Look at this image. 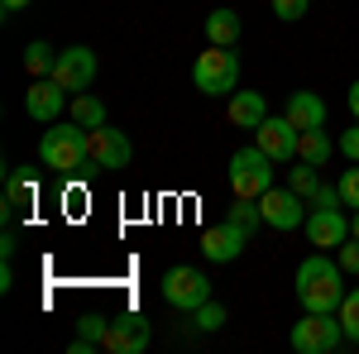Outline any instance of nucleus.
Wrapping results in <instances>:
<instances>
[{
    "mask_svg": "<svg viewBox=\"0 0 359 354\" xmlns=\"http://www.w3.org/2000/svg\"><path fill=\"white\" fill-rule=\"evenodd\" d=\"M350 225H355V240H359V211H355V220H350Z\"/></svg>",
    "mask_w": 359,
    "mask_h": 354,
    "instance_id": "37",
    "label": "nucleus"
},
{
    "mask_svg": "<svg viewBox=\"0 0 359 354\" xmlns=\"http://www.w3.org/2000/svg\"><path fill=\"white\" fill-rule=\"evenodd\" d=\"M350 235H355V225L345 220L340 206H311V216H306V240L316 249H340Z\"/></svg>",
    "mask_w": 359,
    "mask_h": 354,
    "instance_id": "8",
    "label": "nucleus"
},
{
    "mask_svg": "<svg viewBox=\"0 0 359 354\" xmlns=\"http://www.w3.org/2000/svg\"><path fill=\"white\" fill-rule=\"evenodd\" d=\"M34 177H29V168H10V177H5V220L20 216V206H34Z\"/></svg>",
    "mask_w": 359,
    "mask_h": 354,
    "instance_id": "17",
    "label": "nucleus"
},
{
    "mask_svg": "<svg viewBox=\"0 0 359 354\" xmlns=\"http://www.w3.org/2000/svg\"><path fill=\"white\" fill-rule=\"evenodd\" d=\"M331 154H335V144H331L326 130H302V139H297V163L326 168V163H331Z\"/></svg>",
    "mask_w": 359,
    "mask_h": 354,
    "instance_id": "19",
    "label": "nucleus"
},
{
    "mask_svg": "<svg viewBox=\"0 0 359 354\" xmlns=\"http://www.w3.org/2000/svg\"><path fill=\"white\" fill-rule=\"evenodd\" d=\"M15 287V268H10V259H5V268H0V292H10Z\"/></svg>",
    "mask_w": 359,
    "mask_h": 354,
    "instance_id": "35",
    "label": "nucleus"
},
{
    "mask_svg": "<svg viewBox=\"0 0 359 354\" xmlns=\"http://www.w3.org/2000/svg\"><path fill=\"white\" fill-rule=\"evenodd\" d=\"M259 211H264V225H273V230H297V225H306L302 196L292 187H269L259 196Z\"/></svg>",
    "mask_w": 359,
    "mask_h": 354,
    "instance_id": "11",
    "label": "nucleus"
},
{
    "mask_svg": "<svg viewBox=\"0 0 359 354\" xmlns=\"http://www.w3.org/2000/svg\"><path fill=\"white\" fill-rule=\"evenodd\" d=\"M67 115H72L82 130H101V125H106V106H101L91 91H77V96H72V106H67Z\"/></svg>",
    "mask_w": 359,
    "mask_h": 354,
    "instance_id": "20",
    "label": "nucleus"
},
{
    "mask_svg": "<svg viewBox=\"0 0 359 354\" xmlns=\"http://www.w3.org/2000/svg\"><path fill=\"white\" fill-rule=\"evenodd\" d=\"M15 249H20V240H15V230L0 240V259H15Z\"/></svg>",
    "mask_w": 359,
    "mask_h": 354,
    "instance_id": "33",
    "label": "nucleus"
},
{
    "mask_svg": "<svg viewBox=\"0 0 359 354\" xmlns=\"http://www.w3.org/2000/svg\"><path fill=\"white\" fill-rule=\"evenodd\" d=\"M283 115H287L297 130H321V125H326V101H321L316 91H292Z\"/></svg>",
    "mask_w": 359,
    "mask_h": 354,
    "instance_id": "16",
    "label": "nucleus"
},
{
    "mask_svg": "<svg viewBox=\"0 0 359 354\" xmlns=\"http://www.w3.org/2000/svg\"><path fill=\"white\" fill-rule=\"evenodd\" d=\"M340 154H345L350 163H359V120H355V130H345V135H340Z\"/></svg>",
    "mask_w": 359,
    "mask_h": 354,
    "instance_id": "30",
    "label": "nucleus"
},
{
    "mask_svg": "<svg viewBox=\"0 0 359 354\" xmlns=\"http://www.w3.org/2000/svg\"><path fill=\"white\" fill-rule=\"evenodd\" d=\"M292 350L297 354H335L340 340H345V326H340V311H306L302 321L292 326Z\"/></svg>",
    "mask_w": 359,
    "mask_h": 354,
    "instance_id": "3",
    "label": "nucleus"
},
{
    "mask_svg": "<svg viewBox=\"0 0 359 354\" xmlns=\"http://www.w3.org/2000/svg\"><path fill=\"white\" fill-rule=\"evenodd\" d=\"M335 187H340V201H345V206H355V211H359V163H355V168H345Z\"/></svg>",
    "mask_w": 359,
    "mask_h": 354,
    "instance_id": "27",
    "label": "nucleus"
},
{
    "mask_svg": "<svg viewBox=\"0 0 359 354\" xmlns=\"http://www.w3.org/2000/svg\"><path fill=\"white\" fill-rule=\"evenodd\" d=\"M62 106H67V86L57 82V77H34L25 91V110L29 120H39V125H53L57 115H62Z\"/></svg>",
    "mask_w": 359,
    "mask_h": 354,
    "instance_id": "12",
    "label": "nucleus"
},
{
    "mask_svg": "<svg viewBox=\"0 0 359 354\" xmlns=\"http://www.w3.org/2000/svg\"><path fill=\"white\" fill-rule=\"evenodd\" d=\"M240 15H235V10H211V15H206V39H211V43H221V48H235V43H240Z\"/></svg>",
    "mask_w": 359,
    "mask_h": 354,
    "instance_id": "18",
    "label": "nucleus"
},
{
    "mask_svg": "<svg viewBox=\"0 0 359 354\" xmlns=\"http://www.w3.org/2000/svg\"><path fill=\"white\" fill-rule=\"evenodd\" d=\"M144 345H149V316L144 311H125L111 321L106 354H144Z\"/></svg>",
    "mask_w": 359,
    "mask_h": 354,
    "instance_id": "14",
    "label": "nucleus"
},
{
    "mask_svg": "<svg viewBox=\"0 0 359 354\" xmlns=\"http://www.w3.org/2000/svg\"><path fill=\"white\" fill-rule=\"evenodd\" d=\"M96 350H101V345H96V340H86V335H77V340L67 345V354H96Z\"/></svg>",
    "mask_w": 359,
    "mask_h": 354,
    "instance_id": "32",
    "label": "nucleus"
},
{
    "mask_svg": "<svg viewBox=\"0 0 359 354\" xmlns=\"http://www.w3.org/2000/svg\"><path fill=\"white\" fill-rule=\"evenodd\" d=\"M86 135H91V168H106V172L130 168V158H135V144L125 139V130L101 125V130H86Z\"/></svg>",
    "mask_w": 359,
    "mask_h": 354,
    "instance_id": "10",
    "label": "nucleus"
},
{
    "mask_svg": "<svg viewBox=\"0 0 359 354\" xmlns=\"http://www.w3.org/2000/svg\"><path fill=\"white\" fill-rule=\"evenodd\" d=\"M225 120H230L235 130H259V125L269 120V101H264V91H235L230 106H225Z\"/></svg>",
    "mask_w": 359,
    "mask_h": 354,
    "instance_id": "15",
    "label": "nucleus"
},
{
    "mask_svg": "<svg viewBox=\"0 0 359 354\" xmlns=\"http://www.w3.org/2000/svg\"><path fill=\"white\" fill-rule=\"evenodd\" d=\"M53 77L67 86V91H86V86L96 82V53H91L86 43H72V48H62V53H57Z\"/></svg>",
    "mask_w": 359,
    "mask_h": 354,
    "instance_id": "13",
    "label": "nucleus"
},
{
    "mask_svg": "<svg viewBox=\"0 0 359 354\" xmlns=\"http://www.w3.org/2000/svg\"><path fill=\"white\" fill-rule=\"evenodd\" d=\"M240 82V57L235 48H221V43H211L206 53L192 62V86L201 96H221V91H235Z\"/></svg>",
    "mask_w": 359,
    "mask_h": 354,
    "instance_id": "4",
    "label": "nucleus"
},
{
    "mask_svg": "<svg viewBox=\"0 0 359 354\" xmlns=\"http://www.w3.org/2000/svg\"><path fill=\"white\" fill-rule=\"evenodd\" d=\"M29 5H34V0H0V10H5V15H15V10H29Z\"/></svg>",
    "mask_w": 359,
    "mask_h": 354,
    "instance_id": "36",
    "label": "nucleus"
},
{
    "mask_svg": "<svg viewBox=\"0 0 359 354\" xmlns=\"http://www.w3.org/2000/svg\"><path fill=\"white\" fill-rule=\"evenodd\" d=\"M53 67H57V48L43 43V39H34L25 48V72L29 77H53Z\"/></svg>",
    "mask_w": 359,
    "mask_h": 354,
    "instance_id": "21",
    "label": "nucleus"
},
{
    "mask_svg": "<svg viewBox=\"0 0 359 354\" xmlns=\"http://www.w3.org/2000/svg\"><path fill=\"white\" fill-rule=\"evenodd\" d=\"M163 301L172 311H182V316H192L201 301H211V278L201 268H168L163 273Z\"/></svg>",
    "mask_w": 359,
    "mask_h": 354,
    "instance_id": "6",
    "label": "nucleus"
},
{
    "mask_svg": "<svg viewBox=\"0 0 359 354\" xmlns=\"http://www.w3.org/2000/svg\"><path fill=\"white\" fill-rule=\"evenodd\" d=\"M335 259H340V268H345V273H359V240H355V245L345 240V245L335 249Z\"/></svg>",
    "mask_w": 359,
    "mask_h": 354,
    "instance_id": "29",
    "label": "nucleus"
},
{
    "mask_svg": "<svg viewBox=\"0 0 359 354\" xmlns=\"http://www.w3.org/2000/svg\"><path fill=\"white\" fill-rule=\"evenodd\" d=\"M245 245H249V230L240 225V220H230V216L201 235V254H206L211 264H235V259L245 254Z\"/></svg>",
    "mask_w": 359,
    "mask_h": 354,
    "instance_id": "9",
    "label": "nucleus"
},
{
    "mask_svg": "<svg viewBox=\"0 0 359 354\" xmlns=\"http://www.w3.org/2000/svg\"><path fill=\"white\" fill-rule=\"evenodd\" d=\"M111 321H115V316H101V311H86L82 321H77V335H86V340H96V345L106 350V335H111Z\"/></svg>",
    "mask_w": 359,
    "mask_h": 354,
    "instance_id": "23",
    "label": "nucleus"
},
{
    "mask_svg": "<svg viewBox=\"0 0 359 354\" xmlns=\"http://www.w3.org/2000/svg\"><path fill=\"white\" fill-rule=\"evenodd\" d=\"M340 326H345V340L359 345V287L345 292V301H340Z\"/></svg>",
    "mask_w": 359,
    "mask_h": 354,
    "instance_id": "25",
    "label": "nucleus"
},
{
    "mask_svg": "<svg viewBox=\"0 0 359 354\" xmlns=\"http://www.w3.org/2000/svg\"><path fill=\"white\" fill-rule=\"evenodd\" d=\"M345 106H350V115L359 120V82H350V91H345Z\"/></svg>",
    "mask_w": 359,
    "mask_h": 354,
    "instance_id": "34",
    "label": "nucleus"
},
{
    "mask_svg": "<svg viewBox=\"0 0 359 354\" xmlns=\"http://www.w3.org/2000/svg\"><path fill=\"white\" fill-rule=\"evenodd\" d=\"M192 326L196 330H221L225 326V306H216V301H201L192 311Z\"/></svg>",
    "mask_w": 359,
    "mask_h": 354,
    "instance_id": "26",
    "label": "nucleus"
},
{
    "mask_svg": "<svg viewBox=\"0 0 359 354\" xmlns=\"http://www.w3.org/2000/svg\"><path fill=\"white\" fill-rule=\"evenodd\" d=\"M273 15L292 25V20H302V15H306V0H273Z\"/></svg>",
    "mask_w": 359,
    "mask_h": 354,
    "instance_id": "28",
    "label": "nucleus"
},
{
    "mask_svg": "<svg viewBox=\"0 0 359 354\" xmlns=\"http://www.w3.org/2000/svg\"><path fill=\"white\" fill-rule=\"evenodd\" d=\"M39 163L62 172V177L86 168L91 163V135H86L77 120H67V125L53 120V130H43V139H39Z\"/></svg>",
    "mask_w": 359,
    "mask_h": 354,
    "instance_id": "2",
    "label": "nucleus"
},
{
    "mask_svg": "<svg viewBox=\"0 0 359 354\" xmlns=\"http://www.w3.org/2000/svg\"><path fill=\"white\" fill-rule=\"evenodd\" d=\"M273 187V158L259 149V144H249V149H240L235 158H230V191L235 196H264V191Z\"/></svg>",
    "mask_w": 359,
    "mask_h": 354,
    "instance_id": "5",
    "label": "nucleus"
},
{
    "mask_svg": "<svg viewBox=\"0 0 359 354\" xmlns=\"http://www.w3.org/2000/svg\"><path fill=\"white\" fill-rule=\"evenodd\" d=\"M311 201H316V206H345V201H340V187H321Z\"/></svg>",
    "mask_w": 359,
    "mask_h": 354,
    "instance_id": "31",
    "label": "nucleus"
},
{
    "mask_svg": "<svg viewBox=\"0 0 359 354\" xmlns=\"http://www.w3.org/2000/svg\"><path fill=\"white\" fill-rule=\"evenodd\" d=\"M297 301H302V311H340V301H345L340 259H326V249L302 259L297 264Z\"/></svg>",
    "mask_w": 359,
    "mask_h": 354,
    "instance_id": "1",
    "label": "nucleus"
},
{
    "mask_svg": "<svg viewBox=\"0 0 359 354\" xmlns=\"http://www.w3.org/2000/svg\"><path fill=\"white\" fill-rule=\"evenodd\" d=\"M254 135H259L254 144H259L273 163H297V139H302V130H297L287 115H269Z\"/></svg>",
    "mask_w": 359,
    "mask_h": 354,
    "instance_id": "7",
    "label": "nucleus"
},
{
    "mask_svg": "<svg viewBox=\"0 0 359 354\" xmlns=\"http://www.w3.org/2000/svg\"><path fill=\"white\" fill-rule=\"evenodd\" d=\"M230 220H240L249 235H254V230L264 225V211H259V201H254V196H235V206H230Z\"/></svg>",
    "mask_w": 359,
    "mask_h": 354,
    "instance_id": "24",
    "label": "nucleus"
},
{
    "mask_svg": "<svg viewBox=\"0 0 359 354\" xmlns=\"http://www.w3.org/2000/svg\"><path fill=\"white\" fill-rule=\"evenodd\" d=\"M287 187L297 191L302 201H311V196L321 191V177H316V163H302V168H292V172H287Z\"/></svg>",
    "mask_w": 359,
    "mask_h": 354,
    "instance_id": "22",
    "label": "nucleus"
}]
</instances>
